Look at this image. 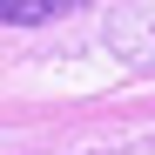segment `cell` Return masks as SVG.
Wrapping results in <instances>:
<instances>
[{
	"mask_svg": "<svg viewBox=\"0 0 155 155\" xmlns=\"http://www.w3.org/2000/svg\"><path fill=\"white\" fill-rule=\"evenodd\" d=\"M101 41H108V54L121 68L155 74V0H121L108 14V27H101Z\"/></svg>",
	"mask_w": 155,
	"mask_h": 155,
	"instance_id": "cell-1",
	"label": "cell"
},
{
	"mask_svg": "<svg viewBox=\"0 0 155 155\" xmlns=\"http://www.w3.org/2000/svg\"><path fill=\"white\" fill-rule=\"evenodd\" d=\"M88 0H0V20L7 27H41V20H61V14H81Z\"/></svg>",
	"mask_w": 155,
	"mask_h": 155,
	"instance_id": "cell-2",
	"label": "cell"
}]
</instances>
